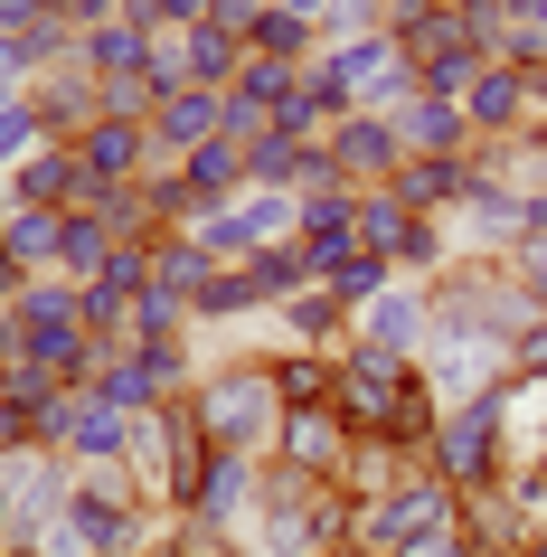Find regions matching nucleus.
<instances>
[{
    "mask_svg": "<svg viewBox=\"0 0 547 557\" xmlns=\"http://www.w3.org/2000/svg\"><path fill=\"white\" fill-rule=\"evenodd\" d=\"M331 416H340L349 435L406 444V454H425L434 425H444V407H434V387H425V359H387V350H359V341L340 350V397H331Z\"/></svg>",
    "mask_w": 547,
    "mask_h": 557,
    "instance_id": "nucleus-1",
    "label": "nucleus"
},
{
    "mask_svg": "<svg viewBox=\"0 0 547 557\" xmlns=\"http://www.w3.org/2000/svg\"><path fill=\"white\" fill-rule=\"evenodd\" d=\"M189 416H199V435L217 444V454H256V463H274V435H284L274 359H217V369H199Z\"/></svg>",
    "mask_w": 547,
    "mask_h": 557,
    "instance_id": "nucleus-2",
    "label": "nucleus"
},
{
    "mask_svg": "<svg viewBox=\"0 0 547 557\" xmlns=\"http://www.w3.org/2000/svg\"><path fill=\"white\" fill-rule=\"evenodd\" d=\"M462 500L434 482V472H415V482H397L387 500H359V520H349V557H406L425 529H444Z\"/></svg>",
    "mask_w": 547,
    "mask_h": 557,
    "instance_id": "nucleus-3",
    "label": "nucleus"
},
{
    "mask_svg": "<svg viewBox=\"0 0 547 557\" xmlns=\"http://www.w3.org/2000/svg\"><path fill=\"white\" fill-rule=\"evenodd\" d=\"M349 341H359V350H387V359H425L434 350V284H406L397 274V284L349 322Z\"/></svg>",
    "mask_w": 547,
    "mask_h": 557,
    "instance_id": "nucleus-4",
    "label": "nucleus"
},
{
    "mask_svg": "<svg viewBox=\"0 0 547 557\" xmlns=\"http://www.w3.org/2000/svg\"><path fill=\"white\" fill-rule=\"evenodd\" d=\"M76 161H86L95 189H142V180L161 171L151 123H86V133H76Z\"/></svg>",
    "mask_w": 547,
    "mask_h": 557,
    "instance_id": "nucleus-5",
    "label": "nucleus"
},
{
    "mask_svg": "<svg viewBox=\"0 0 547 557\" xmlns=\"http://www.w3.org/2000/svg\"><path fill=\"white\" fill-rule=\"evenodd\" d=\"M321 143H331V161H340L349 189H387L397 161H406V143H397V123H387V114H349V123H331Z\"/></svg>",
    "mask_w": 547,
    "mask_h": 557,
    "instance_id": "nucleus-6",
    "label": "nucleus"
},
{
    "mask_svg": "<svg viewBox=\"0 0 547 557\" xmlns=\"http://www.w3.org/2000/svg\"><path fill=\"white\" fill-rule=\"evenodd\" d=\"M10 189V208H86L95 199V180H86V161H76V143H38L20 171L0 180Z\"/></svg>",
    "mask_w": 547,
    "mask_h": 557,
    "instance_id": "nucleus-7",
    "label": "nucleus"
},
{
    "mask_svg": "<svg viewBox=\"0 0 547 557\" xmlns=\"http://www.w3.org/2000/svg\"><path fill=\"white\" fill-rule=\"evenodd\" d=\"M217 133H227V95H208V86H171L151 104V151H161V161H189V151L217 143Z\"/></svg>",
    "mask_w": 547,
    "mask_h": 557,
    "instance_id": "nucleus-8",
    "label": "nucleus"
},
{
    "mask_svg": "<svg viewBox=\"0 0 547 557\" xmlns=\"http://www.w3.org/2000/svg\"><path fill=\"white\" fill-rule=\"evenodd\" d=\"M349 444H359V435H349L331 407H321V416H284V435H274V463L302 472V482H340V472H349Z\"/></svg>",
    "mask_w": 547,
    "mask_h": 557,
    "instance_id": "nucleus-9",
    "label": "nucleus"
},
{
    "mask_svg": "<svg viewBox=\"0 0 547 557\" xmlns=\"http://www.w3.org/2000/svg\"><path fill=\"white\" fill-rule=\"evenodd\" d=\"M387 123H397V143H406V151H425V161H462V151H472V123H462V104H434V95H406Z\"/></svg>",
    "mask_w": 547,
    "mask_h": 557,
    "instance_id": "nucleus-10",
    "label": "nucleus"
},
{
    "mask_svg": "<svg viewBox=\"0 0 547 557\" xmlns=\"http://www.w3.org/2000/svg\"><path fill=\"white\" fill-rule=\"evenodd\" d=\"M171 38H179V76H189V86L227 95L236 76H246V38L217 29V20H199V29H171Z\"/></svg>",
    "mask_w": 547,
    "mask_h": 557,
    "instance_id": "nucleus-11",
    "label": "nucleus"
},
{
    "mask_svg": "<svg viewBox=\"0 0 547 557\" xmlns=\"http://www.w3.org/2000/svg\"><path fill=\"white\" fill-rule=\"evenodd\" d=\"M349 246H359V189H349V180H331V189H312V199H302V256L331 264V256H349Z\"/></svg>",
    "mask_w": 547,
    "mask_h": 557,
    "instance_id": "nucleus-12",
    "label": "nucleus"
},
{
    "mask_svg": "<svg viewBox=\"0 0 547 557\" xmlns=\"http://www.w3.org/2000/svg\"><path fill=\"white\" fill-rule=\"evenodd\" d=\"M349 322H359V312H349L331 284H312V294H293V302H284L293 350H331V359H340V350H349Z\"/></svg>",
    "mask_w": 547,
    "mask_h": 557,
    "instance_id": "nucleus-13",
    "label": "nucleus"
},
{
    "mask_svg": "<svg viewBox=\"0 0 547 557\" xmlns=\"http://www.w3.org/2000/svg\"><path fill=\"white\" fill-rule=\"evenodd\" d=\"M58 236H66V208H10L0 218V256L20 274H58Z\"/></svg>",
    "mask_w": 547,
    "mask_h": 557,
    "instance_id": "nucleus-14",
    "label": "nucleus"
},
{
    "mask_svg": "<svg viewBox=\"0 0 547 557\" xmlns=\"http://www.w3.org/2000/svg\"><path fill=\"white\" fill-rule=\"evenodd\" d=\"M179 180L199 189V208H227V199H246V189H256V180H246V143H227V133L189 151V161H179Z\"/></svg>",
    "mask_w": 547,
    "mask_h": 557,
    "instance_id": "nucleus-15",
    "label": "nucleus"
},
{
    "mask_svg": "<svg viewBox=\"0 0 547 557\" xmlns=\"http://www.w3.org/2000/svg\"><path fill=\"white\" fill-rule=\"evenodd\" d=\"M208 274H217V256H208V246H199L189 227H171L161 246H151V284H171L179 302H199V284H208Z\"/></svg>",
    "mask_w": 547,
    "mask_h": 557,
    "instance_id": "nucleus-16",
    "label": "nucleus"
},
{
    "mask_svg": "<svg viewBox=\"0 0 547 557\" xmlns=\"http://www.w3.org/2000/svg\"><path fill=\"white\" fill-rule=\"evenodd\" d=\"M133 341H189V302L171 284H142L133 294Z\"/></svg>",
    "mask_w": 547,
    "mask_h": 557,
    "instance_id": "nucleus-17",
    "label": "nucleus"
},
{
    "mask_svg": "<svg viewBox=\"0 0 547 557\" xmlns=\"http://www.w3.org/2000/svg\"><path fill=\"white\" fill-rule=\"evenodd\" d=\"M510 379H547V312L510 341Z\"/></svg>",
    "mask_w": 547,
    "mask_h": 557,
    "instance_id": "nucleus-18",
    "label": "nucleus"
},
{
    "mask_svg": "<svg viewBox=\"0 0 547 557\" xmlns=\"http://www.w3.org/2000/svg\"><path fill=\"white\" fill-rule=\"evenodd\" d=\"M38 86V58H29V38H0V95H29Z\"/></svg>",
    "mask_w": 547,
    "mask_h": 557,
    "instance_id": "nucleus-19",
    "label": "nucleus"
},
{
    "mask_svg": "<svg viewBox=\"0 0 547 557\" xmlns=\"http://www.w3.org/2000/svg\"><path fill=\"white\" fill-rule=\"evenodd\" d=\"M217 0H151V29H199Z\"/></svg>",
    "mask_w": 547,
    "mask_h": 557,
    "instance_id": "nucleus-20",
    "label": "nucleus"
},
{
    "mask_svg": "<svg viewBox=\"0 0 547 557\" xmlns=\"http://www.w3.org/2000/svg\"><path fill=\"white\" fill-rule=\"evenodd\" d=\"M48 20V0H0V38H29Z\"/></svg>",
    "mask_w": 547,
    "mask_h": 557,
    "instance_id": "nucleus-21",
    "label": "nucleus"
},
{
    "mask_svg": "<svg viewBox=\"0 0 547 557\" xmlns=\"http://www.w3.org/2000/svg\"><path fill=\"white\" fill-rule=\"evenodd\" d=\"M20 444H38V425L10 407V397H0V454H20Z\"/></svg>",
    "mask_w": 547,
    "mask_h": 557,
    "instance_id": "nucleus-22",
    "label": "nucleus"
},
{
    "mask_svg": "<svg viewBox=\"0 0 547 557\" xmlns=\"http://www.w3.org/2000/svg\"><path fill=\"white\" fill-rule=\"evenodd\" d=\"M20 539V500H10V482H0V548Z\"/></svg>",
    "mask_w": 547,
    "mask_h": 557,
    "instance_id": "nucleus-23",
    "label": "nucleus"
},
{
    "mask_svg": "<svg viewBox=\"0 0 547 557\" xmlns=\"http://www.w3.org/2000/svg\"><path fill=\"white\" fill-rule=\"evenodd\" d=\"M510 10H519V29H538V38H547V0H510Z\"/></svg>",
    "mask_w": 547,
    "mask_h": 557,
    "instance_id": "nucleus-24",
    "label": "nucleus"
},
{
    "mask_svg": "<svg viewBox=\"0 0 547 557\" xmlns=\"http://www.w3.org/2000/svg\"><path fill=\"white\" fill-rule=\"evenodd\" d=\"M274 10H293V20H312V29H321V10H331V0H274Z\"/></svg>",
    "mask_w": 547,
    "mask_h": 557,
    "instance_id": "nucleus-25",
    "label": "nucleus"
},
{
    "mask_svg": "<svg viewBox=\"0 0 547 557\" xmlns=\"http://www.w3.org/2000/svg\"><path fill=\"white\" fill-rule=\"evenodd\" d=\"M359 10H369V20H377V29H387V10H397V0H359Z\"/></svg>",
    "mask_w": 547,
    "mask_h": 557,
    "instance_id": "nucleus-26",
    "label": "nucleus"
},
{
    "mask_svg": "<svg viewBox=\"0 0 547 557\" xmlns=\"http://www.w3.org/2000/svg\"><path fill=\"white\" fill-rule=\"evenodd\" d=\"M217 557H264V548H246V539H227V548H217Z\"/></svg>",
    "mask_w": 547,
    "mask_h": 557,
    "instance_id": "nucleus-27",
    "label": "nucleus"
},
{
    "mask_svg": "<svg viewBox=\"0 0 547 557\" xmlns=\"http://www.w3.org/2000/svg\"><path fill=\"white\" fill-rule=\"evenodd\" d=\"M519 557H547V529H538V539H529V548H519Z\"/></svg>",
    "mask_w": 547,
    "mask_h": 557,
    "instance_id": "nucleus-28",
    "label": "nucleus"
}]
</instances>
